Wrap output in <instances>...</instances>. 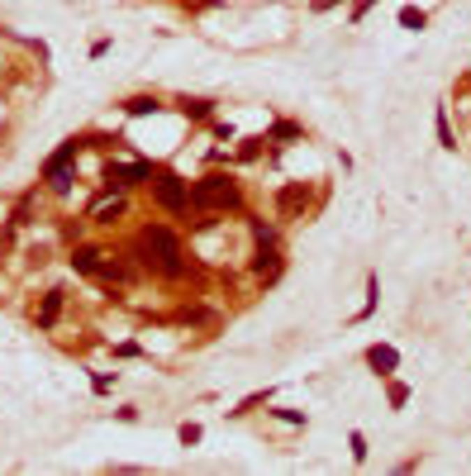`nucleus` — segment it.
I'll use <instances>...</instances> for the list:
<instances>
[{"mask_svg":"<svg viewBox=\"0 0 471 476\" xmlns=\"http://www.w3.org/2000/svg\"><path fill=\"white\" fill-rule=\"evenodd\" d=\"M190 205H195V210H234L238 186L229 181V177H205V181L190 191Z\"/></svg>","mask_w":471,"mask_h":476,"instance_id":"nucleus-1","label":"nucleus"},{"mask_svg":"<svg viewBox=\"0 0 471 476\" xmlns=\"http://www.w3.org/2000/svg\"><path fill=\"white\" fill-rule=\"evenodd\" d=\"M77 148H81V138H67V143L48 158V167H43V181H48L57 195L72 191V158H77Z\"/></svg>","mask_w":471,"mask_h":476,"instance_id":"nucleus-2","label":"nucleus"},{"mask_svg":"<svg viewBox=\"0 0 471 476\" xmlns=\"http://www.w3.org/2000/svg\"><path fill=\"white\" fill-rule=\"evenodd\" d=\"M153 200L162 205V210H186V205H190V191H186L181 177H157Z\"/></svg>","mask_w":471,"mask_h":476,"instance_id":"nucleus-3","label":"nucleus"},{"mask_svg":"<svg viewBox=\"0 0 471 476\" xmlns=\"http://www.w3.org/2000/svg\"><path fill=\"white\" fill-rule=\"evenodd\" d=\"M148 177H153L148 162H110V167H105V181L114 186V191H119V186H133V181H148Z\"/></svg>","mask_w":471,"mask_h":476,"instance_id":"nucleus-4","label":"nucleus"},{"mask_svg":"<svg viewBox=\"0 0 471 476\" xmlns=\"http://www.w3.org/2000/svg\"><path fill=\"white\" fill-rule=\"evenodd\" d=\"M305 205H310V191H305L300 181L281 186V195H276V210H281V214H300Z\"/></svg>","mask_w":471,"mask_h":476,"instance_id":"nucleus-5","label":"nucleus"},{"mask_svg":"<svg viewBox=\"0 0 471 476\" xmlns=\"http://www.w3.org/2000/svg\"><path fill=\"white\" fill-rule=\"evenodd\" d=\"M366 362H371V367L381 371V376H391V371L400 367V352H395V348H386V343H376L371 352H366Z\"/></svg>","mask_w":471,"mask_h":476,"instance_id":"nucleus-6","label":"nucleus"},{"mask_svg":"<svg viewBox=\"0 0 471 476\" xmlns=\"http://www.w3.org/2000/svg\"><path fill=\"white\" fill-rule=\"evenodd\" d=\"M257 276H267V281H271V276H281V258H276V248H271V243H262V253H257Z\"/></svg>","mask_w":471,"mask_h":476,"instance_id":"nucleus-7","label":"nucleus"},{"mask_svg":"<svg viewBox=\"0 0 471 476\" xmlns=\"http://www.w3.org/2000/svg\"><path fill=\"white\" fill-rule=\"evenodd\" d=\"M57 315H62V291H48L43 295V310H38V329H52Z\"/></svg>","mask_w":471,"mask_h":476,"instance_id":"nucleus-8","label":"nucleus"},{"mask_svg":"<svg viewBox=\"0 0 471 476\" xmlns=\"http://www.w3.org/2000/svg\"><path fill=\"white\" fill-rule=\"evenodd\" d=\"M119 214H124V195H114V200H100V205L91 210V219H96V224H114Z\"/></svg>","mask_w":471,"mask_h":476,"instance_id":"nucleus-9","label":"nucleus"},{"mask_svg":"<svg viewBox=\"0 0 471 476\" xmlns=\"http://www.w3.org/2000/svg\"><path fill=\"white\" fill-rule=\"evenodd\" d=\"M100 248H77V253H72V267H77V272H86V276H91V272H96V267H100Z\"/></svg>","mask_w":471,"mask_h":476,"instance_id":"nucleus-10","label":"nucleus"},{"mask_svg":"<svg viewBox=\"0 0 471 476\" xmlns=\"http://www.w3.org/2000/svg\"><path fill=\"white\" fill-rule=\"evenodd\" d=\"M124 110H129V114H157V96H133V101H124Z\"/></svg>","mask_w":471,"mask_h":476,"instance_id":"nucleus-11","label":"nucleus"},{"mask_svg":"<svg viewBox=\"0 0 471 476\" xmlns=\"http://www.w3.org/2000/svg\"><path fill=\"white\" fill-rule=\"evenodd\" d=\"M400 24H405V29H414V34H419V29L428 24V15H424V10H414V5H405V10H400Z\"/></svg>","mask_w":471,"mask_h":476,"instance_id":"nucleus-12","label":"nucleus"},{"mask_svg":"<svg viewBox=\"0 0 471 476\" xmlns=\"http://www.w3.org/2000/svg\"><path fill=\"white\" fill-rule=\"evenodd\" d=\"M181 110L190 119H209V114H214V101H181Z\"/></svg>","mask_w":471,"mask_h":476,"instance_id":"nucleus-13","label":"nucleus"},{"mask_svg":"<svg viewBox=\"0 0 471 476\" xmlns=\"http://www.w3.org/2000/svg\"><path fill=\"white\" fill-rule=\"evenodd\" d=\"M438 143H443L447 153L457 148V138H452V124H447V110H438Z\"/></svg>","mask_w":471,"mask_h":476,"instance_id":"nucleus-14","label":"nucleus"},{"mask_svg":"<svg viewBox=\"0 0 471 476\" xmlns=\"http://www.w3.org/2000/svg\"><path fill=\"white\" fill-rule=\"evenodd\" d=\"M181 443H186V448L200 443V424H181Z\"/></svg>","mask_w":471,"mask_h":476,"instance_id":"nucleus-15","label":"nucleus"},{"mask_svg":"<svg viewBox=\"0 0 471 476\" xmlns=\"http://www.w3.org/2000/svg\"><path fill=\"white\" fill-rule=\"evenodd\" d=\"M405 400H410V386H400V381H395V386H391V405H395V410H400Z\"/></svg>","mask_w":471,"mask_h":476,"instance_id":"nucleus-16","label":"nucleus"},{"mask_svg":"<svg viewBox=\"0 0 471 476\" xmlns=\"http://www.w3.org/2000/svg\"><path fill=\"white\" fill-rule=\"evenodd\" d=\"M271 415H276L281 424H305V415H300V410H271Z\"/></svg>","mask_w":471,"mask_h":476,"instance_id":"nucleus-17","label":"nucleus"},{"mask_svg":"<svg viewBox=\"0 0 471 476\" xmlns=\"http://www.w3.org/2000/svg\"><path fill=\"white\" fill-rule=\"evenodd\" d=\"M253 238H257V243H276V234H271L267 224H257V219H253Z\"/></svg>","mask_w":471,"mask_h":476,"instance_id":"nucleus-18","label":"nucleus"},{"mask_svg":"<svg viewBox=\"0 0 471 476\" xmlns=\"http://www.w3.org/2000/svg\"><path fill=\"white\" fill-rule=\"evenodd\" d=\"M352 457H357V462H366V438H362V433H352Z\"/></svg>","mask_w":471,"mask_h":476,"instance_id":"nucleus-19","label":"nucleus"},{"mask_svg":"<svg viewBox=\"0 0 471 476\" xmlns=\"http://www.w3.org/2000/svg\"><path fill=\"white\" fill-rule=\"evenodd\" d=\"M271 138H300V129H295V124H276V129H271Z\"/></svg>","mask_w":471,"mask_h":476,"instance_id":"nucleus-20","label":"nucleus"},{"mask_svg":"<svg viewBox=\"0 0 471 476\" xmlns=\"http://www.w3.org/2000/svg\"><path fill=\"white\" fill-rule=\"evenodd\" d=\"M262 143H267V138H248V143H243V158H257Z\"/></svg>","mask_w":471,"mask_h":476,"instance_id":"nucleus-21","label":"nucleus"},{"mask_svg":"<svg viewBox=\"0 0 471 476\" xmlns=\"http://www.w3.org/2000/svg\"><path fill=\"white\" fill-rule=\"evenodd\" d=\"M334 5H338V0H310V10H314V15H324V10H334Z\"/></svg>","mask_w":471,"mask_h":476,"instance_id":"nucleus-22","label":"nucleus"},{"mask_svg":"<svg viewBox=\"0 0 471 476\" xmlns=\"http://www.w3.org/2000/svg\"><path fill=\"white\" fill-rule=\"evenodd\" d=\"M371 5H376V0H357V5H352V20H362L366 10H371Z\"/></svg>","mask_w":471,"mask_h":476,"instance_id":"nucleus-23","label":"nucleus"}]
</instances>
